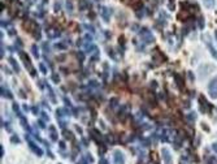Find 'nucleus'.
I'll list each match as a JSON object with an SVG mask.
<instances>
[{
    "instance_id": "32",
    "label": "nucleus",
    "mask_w": 217,
    "mask_h": 164,
    "mask_svg": "<svg viewBox=\"0 0 217 164\" xmlns=\"http://www.w3.org/2000/svg\"><path fill=\"white\" fill-rule=\"evenodd\" d=\"M100 164H108V160H105V159H102V160H100Z\"/></svg>"
},
{
    "instance_id": "34",
    "label": "nucleus",
    "mask_w": 217,
    "mask_h": 164,
    "mask_svg": "<svg viewBox=\"0 0 217 164\" xmlns=\"http://www.w3.org/2000/svg\"><path fill=\"white\" fill-rule=\"evenodd\" d=\"M15 34H16V31H15V29H12V30H10V31H9V35H15Z\"/></svg>"
},
{
    "instance_id": "24",
    "label": "nucleus",
    "mask_w": 217,
    "mask_h": 164,
    "mask_svg": "<svg viewBox=\"0 0 217 164\" xmlns=\"http://www.w3.org/2000/svg\"><path fill=\"white\" fill-rule=\"evenodd\" d=\"M117 103H118V100H117L116 98H113V99H111V107H113V108H115V107L117 106Z\"/></svg>"
},
{
    "instance_id": "11",
    "label": "nucleus",
    "mask_w": 217,
    "mask_h": 164,
    "mask_svg": "<svg viewBox=\"0 0 217 164\" xmlns=\"http://www.w3.org/2000/svg\"><path fill=\"white\" fill-rule=\"evenodd\" d=\"M9 61H10V65L15 68V72H16V73H20V66H18V64H17L16 60L13 59V58H10V59H9Z\"/></svg>"
},
{
    "instance_id": "5",
    "label": "nucleus",
    "mask_w": 217,
    "mask_h": 164,
    "mask_svg": "<svg viewBox=\"0 0 217 164\" xmlns=\"http://www.w3.org/2000/svg\"><path fill=\"white\" fill-rule=\"evenodd\" d=\"M199 107H200V109L203 112H207L209 109V104L208 102L205 100V98L203 97V95H200V98H199Z\"/></svg>"
},
{
    "instance_id": "31",
    "label": "nucleus",
    "mask_w": 217,
    "mask_h": 164,
    "mask_svg": "<svg viewBox=\"0 0 217 164\" xmlns=\"http://www.w3.org/2000/svg\"><path fill=\"white\" fill-rule=\"evenodd\" d=\"M212 148H213V150H215V151L217 152V142H216V143H213V145H212Z\"/></svg>"
},
{
    "instance_id": "12",
    "label": "nucleus",
    "mask_w": 217,
    "mask_h": 164,
    "mask_svg": "<svg viewBox=\"0 0 217 164\" xmlns=\"http://www.w3.org/2000/svg\"><path fill=\"white\" fill-rule=\"evenodd\" d=\"M205 43H207V46H208V48H209V52H211V53H212V55H213V56H215V58L217 59V49H216L215 47H213V46H212L211 43H209V42H208V41H205Z\"/></svg>"
},
{
    "instance_id": "27",
    "label": "nucleus",
    "mask_w": 217,
    "mask_h": 164,
    "mask_svg": "<svg viewBox=\"0 0 217 164\" xmlns=\"http://www.w3.org/2000/svg\"><path fill=\"white\" fill-rule=\"evenodd\" d=\"M38 124H39V126H40V128H46V124L43 123V120H39Z\"/></svg>"
},
{
    "instance_id": "10",
    "label": "nucleus",
    "mask_w": 217,
    "mask_h": 164,
    "mask_svg": "<svg viewBox=\"0 0 217 164\" xmlns=\"http://www.w3.org/2000/svg\"><path fill=\"white\" fill-rule=\"evenodd\" d=\"M91 135H92V138H94L95 141L102 142V135H100V133H99L98 130H91Z\"/></svg>"
},
{
    "instance_id": "6",
    "label": "nucleus",
    "mask_w": 217,
    "mask_h": 164,
    "mask_svg": "<svg viewBox=\"0 0 217 164\" xmlns=\"http://www.w3.org/2000/svg\"><path fill=\"white\" fill-rule=\"evenodd\" d=\"M22 26L25 27V29H26V31H29V33H30V31H33V30H34V27H38V26H37V24H35L34 21H31V20H26V21L24 22Z\"/></svg>"
},
{
    "instance_id": "19",
    "label": "nucleus",
    "mask_w": 217,
    "mask_h": 164,
    "mask_svg": "<svg viewBox=\"0 0 217 164\" xmlns=\"http://www.w3.org/2000/svg\"><path fill=\"white\" fill-rule=\"evenodd\" d=\"M1 95H4L5 98H9V99L12 98V94H9V91L5 90V89H3V87H1Z\"/></svg>"
},
{
    "instance_id": "20",
    "label": "nucleus",
    "mask_w": 217,
    "mask_h": 164,
    "mask_svg": "<svg viewBox=\"0 0 217 164\" xmlns=\"http://www.w3.org/2000/svg\"><path fill=\"white\" fill-rule=\"evenodd\" d=\"M64 137H65L66 140H73V135H72L70 131H65V130H64Z\"/></svg>"
},
{
    "instance_id": "23",
    "label": "nucleus",
    "mask_w": 217,
    "mask_h": 164,
    "mask_svg": "<svg viewBox=\"0 0 217 164\" xmlns=\"http://www.w3.org/2000/svg\"><path fill=\"white\" fill-rule=\"evenodd\" d=\"M52 80L55 81V83H59V82H60V78H59V76H57V74H55V73L52 74Z\"/></svg>"
},
{
    "instance_id": "17",
    "label": "nucleus",
    "mask_w": 217,
    "mask_h": 164,
    "mask_svg": "<svg viewBox=\"0 0 217 164\" xmlns=\"http://www.w3.org/2000/svg\"><path fill=\"white\" fill-rule=\"evenodd\" d=\"M31 52H33V55H34V58H35V59H38V58H39L38 47H37V46H33V47H31Z\"/></svg>"
},
{
    "instance_id": "2",
    "label": "nucleus",
    "mask_w": 217,
    "mask_h": 164,
    "mask_svg": "<svg viewBox=\"0 0 217 164\" xmlns=\"http://www.w3.org/2000/svg\"><path fill=\"white\" fill-rule=\"evenodd\" d=\"M139 34H140V37L144 39V42L146 43H151V42H154V35H152V33L148 29H142L140 31H139Z\"/></svg>"
},
{
    "instance_id": "16",
    "label": "nucleus",
    "mask_w": 217,
    "mask_h": 164,
    "mask_svg": "<svg viewBox=\"0 0 217 164\" xmlns=\"http://www.w3.org/2000/svg\"><path fill=\"white\" fill-rule=\"evenodd\" d=\"M68 116L69 115V111L68 109H65V108H59L57 109V116Z\"/></svg>"
},
{
    "instance_id": "28",
    "label": "nucleus",
    "mask_w": 217,
    "mask_h": 164,
    "mask_svg": "<svg viewBox=\"0 0 217 164\" xmlns=\"http://www.w3.org/2000/svg\"><path fill=\"white\" fill-rule=\"evenodd\" d=\"M30 74H31L33 77H35V76H37V70H35V69H31V70H30Z\"/></svg>"
},
{
    "instance_id": "1",
    "label": "nucleus",
    "mask_w": 217,
    "mask_h": 164,
    "mask_svg": "<svg viewBox=\"0 0 217 164\" xmlns=\"http://www.w3.org/2000/svg\"><path fill=\"white\" fill-rule=\"evenodd\" d=\"M208 92L212 99H217V77L212 78L208 83Z\"/></svg>"
},
{
    "instance_id": "33",
    "label": "nucleus",
    "mask_w": 217,
    "mask_h": 164,
    "mask_svg": "<svg viewBox=\"0 0 217 164\" xmlns=\"http://www.w3.org/2000/svg\"><path fill=\"white\" fill-rule=\"evenodd\" d=\"M33 112H35V115H38V108L37 107H33Z\"/></svg>"
},
{
    "instance_id": "25",
    "label": "nucleus",
    "mask_w": 217,
    "mask_h": 164,
    "mask_svg": "<svg viewBox=\"0 0 217 164\" xmlns=\"http://www.w3.org/2000/svg\"><path fill=\"white\" fill-rule=\"evenodd\" d=\"M53 8H55L56 12H57V10H60V8H61V5H60V1H56L55 5H53Z\"/></svg>"
},
{
    "instance_id": "35",
    "label": "nucleus",
    "mask_w": 217,
    "mask_h": 164,
    "mask_svg": "<svg viewBox=\"0 0 217 164\" xmlns=\"http://www.w3.org/2000/svg\"><path fill=\"white\" fill-rule=\"evenodd\" d=\"M215 34H216V38H217V31H216V33H215Z\"/></svg>"
},
{
    "instance_id": "13",
    "label": "nucleus",
    "mask_w": 217,
    "mask_h": 164,
    "mask_svg": "<svg viewBox=\"0 0 217 164\" xmlns=\"http://www.w3.org/2000/svg\"><path fill=\"white\" fill-rule=\"evenodd\" d=\"M29 145H30L31 150H33V151H35V152H37V154H38V156H42V154H43V152H42V150H40V148H38L37 146H35V145L33 143V142H30Z\"/></svg>"
},
{
    "instance_id": "8",
    "label": "nucleus",
    "mask_w": 217,
    "mask_h": 164,
    "mask_svg": "<svg viewBox=\"0 0 217 164\" xmlns=\"http://www.w3.org/2000/svg\"><path fill=\"white\" fill-rule=\"evenodd\" d=\"M163 154H164V159L166 164H170V162H172V156H170V152L168 151V148H163Z\"/></svg>"
},
{
    "instance_id": "7",
    "label": "nucleus",
    "mask_w": 217,
    "mask_h": 164,
    "mask_svg": "<svg viewBox=\"0 0 217 164\" xmlns=\"http://www.w3.org/2000/svg\"><path fill=\"white\" fill-rule=\"evenodd\" d=\"M20 56H21V59L22 60H25V66L27 68V69H33V68H31V64H30V59H29V56L26 55V53L25 52H20Z\"/></svg>"
},
{
    "instance_id": "21",
    "label": "nucleus",
    "mask_w": 217,
    "mask_h": 164,
    "mask_svg": "<svg viewBox=\"0 0 217 164\" xmlns=\"http://www.w3.org/2000/svg\"><path fill=\"white\" fill-rule=\"evenodd\" d=\"M198 24H199V27H200V29H204V18H203V17H200V18H199Z\"/></svg>"
},
{
    "instance_id": "18",
    "label": "nucleus",
    "mask_w": 217,
    "mask_h": 164,
    "mask_svg": "<svg viewBox=\"0 0 217 164\" xmlns=\"http://www.w3.org/2000/svg\"><path fill=\"white\" fill-rule=\"evenodd\" d=\"M51 138L52 140H57V133H56V130H55V128L53 126H51Z\"/></svg>"
},
{
    "instance_id": "9",
    "label": "nucleus",
    "mask_w": 217,
    "mask_h": 164,
    "mask_svg": "<svg viewBox=\"0 0 217 164\" xmlns=\"http://www.w3.org/2000/svg\"><path fill=\"white\" fill-rule=\"evenodd\" d=\"M203 4H204L205 8L212 9L215 7V0H203Z\"/></svg>"
},
{
    "instance_id": "30",
    "label": "nucleus",
    "mask_w": 217,
    "mask_h": 164,
    "mask_svg": "<svg viewBox=\"0 0 217 164\" xmlns=\"http://www.w3.org/2000/svg\"><path fill=\"white\" fill-rule=\"evenodd\" d=\"M42 116H43V119H44L46 121H48V120H49V117H48L47 115H46V113H44V112H42Z\"/></svg>"
},
{
    "instance_id": "14",
    "label": "nucleus",
    "mask_w": 217,
    "mask_h": 164,
    "mask_svg": "<svg viewBox=\"0 0 217 164\" xmlns=\"http://www.w3.org/2000/svg\"><path fill=\"white\" fill-rule=\"evenodd\" d=\"M174 78H176V81H177V85H178V87H181V89H183V80L182 78H181L178 74H176V76H174Z\"/></svg>"
},
{
    "instance_id": "26",
    "label": "nucleus",
    "mask_w": 217,
    "mask_h": 164,
    "mask_svg": "<svg viewBox=\"0 0 217 164\" xmlns=\"http://www.w3.org/2000/svg\"><path fill=\"white\" fill-rule=\"evenodd\" d=\"M39 66H40V70H42V73H44V74L47 73V68H46V65H44V64H40V65H39Z\"/></svg>"
},
{
    "instance_id": "29",
    "label": "nucleus",
    "mask_w": 217,
    "mask_h": 164,
    "mask_svg": "<svg viewBox=\"0 0 217 164\" xmlns=\"http://www.w3.org/2000/svg\"><path fill=\"white\" fill-rule=\"evenodd\" d=\"M77 55H78V58H79L81 61H82V60H83V53H82V52H78Z\"/></svg>"
},
{
    "instance_id": "22",
    "label": "nucleus",
    "mask_w": 217,
    "mask_h": 164,
    "mask_svg": "<svg viewBox=\"0 0 217 164\" xmlns=\"http://www.w3.org/2000/svg\"><path fill=\"white\" fill-rule=\"evenodd\" d=\"M195 117H196V116H195V112H191L190 115L187 116V119H188V120H191V123H193V121H195Z\"/></svg>"
},
{
    "instance_id": "3",
    "label": "nucleus",
    "mask_w": 217,
    "mask_h": 164,
    "mask_svg": "<svg viewBox=\"0 0 217 164\" xmlns=\"http://www.w3.org/2000/svg\"><path fill=\"white\" fill-rule=\"evenodd\" d=\"M113 162H115V164H125V156L121 151H115Z\"/></svg>"
},
{
    "instance_id": "4",
    "label": "nucleus",
    "mask_w": 217,
    "mask_h": 164,
    "mask_svg": "<svg viewBox=\"0 0 217 164\" xmlns=\"http://www.w3.org/2000/svg\"><path fill=\"white\" fill-rule=\"evenodd\" d=\"M100 13H102V17L105 22L109 21V17H111V13H112V9L111 8H107V7H100Z\"/></svg>"
},
{
    "instance_id": "15",
    "label": "nucleus",
    "mask_w": 217,
    "mask_h": 164,
    "mask_svg": "<svg viewBox=\"0 0 217 164\" xmlns=\"http://www.w3.org/2000/svg\"><path fill=\"white\" fill-rule=\"evenodd\" d=\"M65 7H66V10L69 13L73 12V3L70 1V0H66V1H65Z\"/></svg>"
}]
</instances>
